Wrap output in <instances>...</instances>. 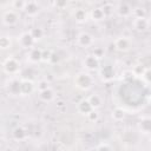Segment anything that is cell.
Returning <instances> with one entry per match:
<instances>
[{"mask_svg":"<svg viewBox=\"0 0 151 151\" xmlns=\"http://www.w3.org/2000/svg\"><path fill=\"white\" fill-rule=\"evenodd\" d=\"M76 84H77L78 87L86 90L92 85V78L86 73H80L76 78Z\"/></svg>","mask_w":151,"mask_h":151,"instance_id":"6da1fadb","label":"cell"},{"mask_svg":"<svg viewBox=\"0 0 151 151\" xmlns=\"http://www.w3.org/2000/svg\"><path fill=\"white\" fill-rule=\"evenodd\" d=\"M4 70L7 73H15L19 70V63L14 58H8L4 64Z\"/></svg>","mask_w":151,"mask_h":151,"instance_id":"7a4b0ae2","label":"cell"},{"mask_svg":"<svg viewBox=\"0 0 151 151\" xmlns=\"http://www.w3.org/2000/svg\"><path fill=\"white\" fill-rule=\"evenodd\" d=\"M77 40H78V44L83 47H87V46L92 45V42H93V39L88 33H80L78 35Z\"/></svg>","mask_w":151,"mask_h":151,"instance_id":"3957f363","label":"cell"},{"mask_svg":"<svg viewBox=\"0 0 151 151\" xmlns=\"http://www.w3.org/2000/svg\"><path fill=\"white\" fill-rule=\"evenodd\" d=\"M19 41H20V45H21L24 48H28V47H31V46L33 45L34 38L32 37L31 33H24V34L20 37Z\"/></svg>","mask_w":151,"mask_h":151,"instance_id":"277c9868","label":"cell"},{"mask_svg":"<svg viewBox=\"0 0 151 151\" xmlns=\"http://www.w3.org/2000/svg\"><path fill=\"white\" fill-rule=\"evenodd\" d=\"M18 21V14L14 11H7L4 14V22L6 25H14Z\"/></svg>","mask_w":151,"mask_h":151,"instance_id":"5b68a950","label":"cell"},{"mask_svg":"<svg viewBox=\"0 0 151 151\" xmlns=\"http://www.w3.org/2000/svg\"><path fill=\"white\" fill-rule=\"evenodd\" d=\"M84 64H85V66H86L87 68H90V70L97 68V67H98V65H99L98 59H97V57H96V55H88V57L85 59Z\"/></svg>","mask_w":151,"mask_h":151,"instance_id":"8992f818","label":"cell"},{"mask_svg":"<svg viewBox=\"0 0 151 151\" xmlns=\"http://www.w3.org/2000/svg\"><path fill=\"white\" fill-rule=\"evenodd\" d=\"M116 47L119 51H126L130 47V41L126 38H119L116 40Z\"/></svg>","mask_w":151,"mask_h":151,"instance_id":"52a82bcc","label":"cell"},{"mask_svg":"<svg viewBox=\"0 0 151 151\" xmlns=\"http://www.w3.org/2000/svg\"><path fill=\"white\" fill-rule=\"evenodd\" d=\"M147 20L145 18H139V19H136L134 20V27L138 29V31H144L147 28Z\"/></svg>","mask_w":151,"mask_h":151,"instance_id":"ba28073f","label":"cell"},{"mask_svg":"<svg viewBox=\"0 0 151 151\" xmlns=\"http://www.w3.org/2000/svg\"><path fill=\"white\" fill-rule=\"evenodd\" d=\"M41 59H42V52L40 50H38V48L31 50V52H29V60L35 63V61H39Z\"/></svg>","mask_w":151,"mask_h":151,"instance_id":"9c48e42d","label":"cell"},{"mask_svg":"<svg viewBox=\"0 0 151 151\" xmlns=\"http://www.w3.org/2000/svg\"><path fill=\"white\" fill-rule=\"evenodd\" d=\"M39 97H40V99L42 100V101H51L52 99H53V91L51 90V88H48V90H45V91H41L40 92V94H39Z\"/></svg>","mask_w":151,"mask_h":151,"instance_id":"30bf717a","label":"cell"},{"mask_svg":"<svg viewBox=\"0 0 151 151\" xmlns=\"http://www.w3.org/2000/svg\"><path fill=\"white\" fill-rule=\"evenodd\" d=\"M8 91L12 93V94H18L21 92V83L19 81H12L8 86Z\"/></svg>","mask_w":151,"mask_h":151,"instance_id":"8fae6325","label":"cell"},{"mask_svg":"<svg viewBox=\"0 0 151 151\" xmlns=\"http://www.w3.org/2000/svg\"><path fill=\"white\" fill-rule=\"evenodd\" d=\"M92 106H91V104H90V101L88 100H83L80 104H79V110L83 112V113H90V112H92Z\"/></svg>","mask_w":151,"mask_h":151,"instance_id":"7c38bea8","label":"cell"},{"mask_svg":"<svg viewBox=\"0 0 151 151\" xmlns=\"http://www.w3.org/2000/svg\"><path fill=\"white\" fill-rule=\"evenodd\" d=\"M29 15H33V14H35L37 12H38V6H37V4L35 2H26V6H25V8H24Z\"/></svg>","mask_w":151,"mask_h":151,"instance_id":"4fadbf2b","label":"cell"},{"mask_svg":"<svg viewBox=\"0 0 151 151\" xmlns=\"http://www.w3.org/2000/svg\"><path fill=\"white\" fill-rule=\"evenodd\" d=\"M93 20H101L104 17H105V13L103 11V8H94L91 13Z\"/></svg>","mask_w":151,"mask_h":151,"instance_id":"5bb4252c","label":"cell"},{"mask_svg":"<svg viewBox=\"0 0 151 151\" xmlns=\"http://www.w3.org/2000/svg\"><path fill=\"white\" fill-rule=\"evenodd\" d=\"M140 129L144 132H150L151 131V119L150 118H145L140 122Z\"/></svg>","mask_w":151,"mask_h":151,"instance_id":"9a60e30c","label":"cell"},{"mask_svg":"<svg viewBox=\"0 0 151 151\" xmlns=\"http://www.w3.org/2000/svg\"><path fill=\"white\" fill-rule=\"evenodd\" d=\"M13 136H14L15 139L21 140V139H24V138L26 137V132H25V130H24L22 127H17V129L14 130V132H13Z\"/></svg>","mask_w":151,"mask_h":151,"instance_id":"2e32d148","label":"cell"},{"mask_svg":"<svg viewBox=\"0 0 151 151\" xmlns=\"http://www.w3.org/2000/svg\"><path fill=\"white\" fill-rule=\"evenodd\" d=\"M32 88H33V85L31 81H22L21 83V93L27 94L32 91Z\"/></svg>","mask_w":151,"mask_h":151,"instance_id":"e0dca14e","label":"cell"},{"mask_svg":"<svg viewBox=\"0 0 151 151\" xmlns=\"http://www.w3.org/2000/svg\"><path fill=\"white\" fill-rule=\"evenodd\" d=\"M88 101H90V104H91L92 107H98V106H100V104H101V99H100L99 96H97V94L91 96V97L88 98Z\"/></svg>","mask_w":151,"mask_h":151,"instance_id":"ac0fdd59","label":"cell"},{"mask_svg":"<svg viewBox=\"0 0 151 151\" xmlns=\"http://www.w3.org/2000/svg\"><path fill=\"white\" fill-rule=\"evenodd\" d=\"M119 13H120L122 15H124V17H126V15H129V14L131 13V9H130V6H129L127 4H125V2H123V4H120V5H119Z\"/></svg>","mask_w":151,"mask_h":151,"instance_id":"d6986e66","label":"cell"},{"mask_svg":"<svg viewBox=\"0 0 151 151\" xmlns=\"http://www.w3.org/2000/svg\"><path fill=\"white\" fill-rule=\"evenodd\" d=\"M31 34H32V37L34 38V40H37V39H40V38L42 37L44 32H42L41 28H33V29L31 31Z\"/></svg>","mask_w":151,"mask_h":151,"instance_id":"ffe728a7","label":"cell"},{"mask_svg":"<svg viewBox=\"0 0 151 151\" xmlns=\"http://www.w3.org/2000/svg\"><path fill=\"white\" fill-rule=\"evenodd\" d=\"M76 19H77L78 21H83V20H85V19H86V13H85V11H83V9H78V11L76 12Z\"/></svg>","mask_w":151,"mask_h":151,"instance_id":"44dd1931","label":"cell"},{"mask_svg":"<svg viewBox=\"0 0 151 151\" xmlns=\"http://www.w3.org/2000/svg\"><path fill=\"white\" fill-rule=\"evenodd\" d=\"M9 39L8 38H6V37H2L1 39H0V46H1V48H7V47H9Z\"/></svg>","mask_w":151,"mask_h":151,"instance_id":"7402d4cb","label":"cell"},{"mask_svg":"<svg viewBox=\"0 0 151 151\" xmlns=\"http://www.w3.org/2000/svg\"><path fill=\"white\" fill-rule=\"evenodd\" d=\"M134 14H136V19H139V18H145V12L140 8H137L134 9Z\"/></svg>","mask_w":151,"mask_h":151,"instance_id":"603a6c76","label":"cell"},{"mask_svg":"<svg viewBox=\"0 0 151 151\" xmlns=\"http://www.w3.org/2000/svg\"><path fill=\"white\" fill-rule=\"evenodd\" d=\"M48 88H50L48 87V83L46 80H42V81L39 83V90H40V92L41 91H45V90H48Z\"/></svg>","mask_w":151,"mask_h":151,"instance_id":"cb8c5ba5","label":"cell"},{"mask_svg":"<svg viewBox=\"0 0 151 151\" xmlns=\"http://www.w3.org/2000/svg\"><path fill=\"white\" fill-rule=\"evenodd\" d=\"M123 116H124V113H123V111L119 110V109H117V110L114 111V113H113V117H114L116 119H120V118H123Z\"/></svg>","mask_w":151,"mask_h":151,"instance_id":"d4e9b609","label":"cell"},{"mask_svg":"<svg viewBox=\"0 0 151 151\" xmlns=\"http://www.w3.org/2000/svg\"><path fill=\"white\" fill-rule=\"evenodd\" d=\"M51 57H52V53L51 52H44L42 53V60H46V59H51Z\"/></svg>","mask_w":151,"mask_h":151,"instance_id":"484cf974","label":"cell"},{"mask_svg":"<svg viewBox=\"0 0 151 151\" xmlns=\"http://www.w3.org/2000/svg\"><path fill=\"white\" fill-rule=\"evenodd\" d=\"M98 151H111V150L107 145H101L100 147H98Z\"/></svg>","mask_w":151,"mask_h":151,"instance_id":"4316f807","label":"cell"},{"mask_svg":"<svg viewBox=\"0 0 151 151\" xmlns=\"http://www.w3.org/2000/svg\"><path fill=\"white\" fill-rule=\"evenodd\" d=\"M88 116H90V118H91V119H97V113H96V112H93V111H92V112H90V113H88Z\"/></svg>","mask_w":151,"mask_h":151,"instance_id":"83f0119b","label":"cell"}]
</instances>
